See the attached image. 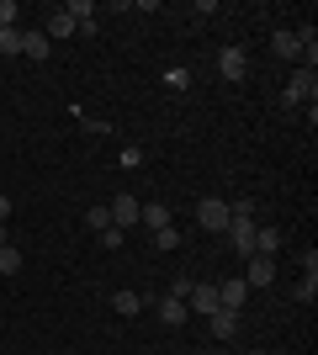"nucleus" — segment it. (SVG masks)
Returning a JSON list of instances; mask_svg holds the SVG:
<instances>
[{
  "instance_id": "4",
  "label": "nucleus",
  "mask_w": 318,
  "mask_h": 355,
  "mask_svg": "<svg viewBox=\"0 0 318 355\" xmlns=\"http://www.w3.org/2000/svg\"><path fill=\"white\" fill-rule=\"evenodd\" d=\"M313 96H318V74H313V69H297L281 101H287V106H303V101H313Z\"/></svg>"
},
{
  "instance_id": "3",
  "label": "nucleus",
  "mask_w": 318,
  "mask_h": 355,
  "mask_svg": "<svg viewBox=\"0 0 318 355\" xmlns=\"http://www.w3.org/2000/svg\"><path fill=\"white\" fill-rule=\"evenodd\" d=\"M218 69H223V80L244 85V80H249V53H244V48H223V53H218Z\"/></svg>"
},
{
  "instance_id": "9",
  "label": "nucleus",
  "mask_w": 318,
  "mask_h": 355,
  "mask_svg": "<svg viewBox=\"0 0 318 355\" xmlns=\"http://www.w3.org/2000/svg\"><path fill=\"white\" fill-rule=\"evenodd\" d=\"M207 324H212V340H233V334H239V313H228V308H218V313H212V318H207Z\"/></svg>"
},
{
  "instance_id": "11",
  "label": "nucleus",
  "mask_w": 318,
  "mask_h": 355,
  "mask_svg": "<svg viewBox=\"0 0 318 355\" xmlns=\"http://www.w3.org/2000/svg\"><path fill=\"white\" fill-rule=\"evenodd\" d=\"M112 308H117L122 318H138V313H143V297H138L133 286H122V292H112Z\"/></svg>"
},
{
  "instance_id": "23",
  "label": "nucleus",
  "mask_w": 318,
  "mask_h": 355,
  "mask_svg": "<svg viewBox=\"0 0 318 355\" xmlns=\"http://www.w3.org/2000/svg\"><path fill=\"white\" fill-rule=\"evenodd\" d=\"M11 218V196H0V223Z\"/></svg>"
},
{
  "instance_id": "15",
  "label": "nucleus",
  "mask_w": 318,
  "mask_h": 355,
  "mask_svg": "<svg viewBox=\"0 0 318 355\" xmlns=\"http://www.w3.org/2000/svg\"><path fill=\"white\" fill-rule=\"evenodd\" d=\"M318 297V270H303L297 276V302H313Z\"/></svg>"
},
{
  "instance_id": "24",
  "label": "nucleus",
  "mask_w": 318,
  "mask_h": 355,
  "mask_svg": "<svg viewBox=\"0 0 318 355\" xmlns=\"http://www.w3.org/2000/svg\"><path fill=\"white\" fill-rule=\"evenodd\" d=\"M271 355H287V350H271Z\"/></svg>"
},
{
  "instance_id": "5",
  "label": "nucleus",
  "mask_w": 318,
  "mask_h": 355,
  "mask_svg": "<svg viewBox=\"0 0 318 355\" xmlns=\"http://www.w3.org/2000/svg\"><path fill=\"white\" fill-rule=\"evenodd\" d=\"M276 282V260H265V254H249L244 260V286L255 292V286H271Z\"/></svg>"
},
{
  "instance_id": "8",
  "label": "nucleus",
  "mask_w": 318,
  "mask_h": 355,
  "mask_svg": "<svg viewBox=\"0 0 318 355\" xmlns=\"http://www.w3.org/2000/svg\"><path fill=\"white\" fill-rule=\"evenodd\" d=\"M138 196H117V202H112V228H133L138 223Z\"/></svg>"
},
{
  "instance_id": "18",
  "label": "nucleus",
  "mask_w": 318,
  "mask_h": 355,
  "mask_svg": "<svg viewBox=\"0 0 318 355\" xmlns=\"http://www.w3.org/2000/svg\"><path fill=\"white\" fill-rule=\"evenodd\" d=\"M0 53H6V59H16V53H21V32H16V27L0 32Z\"/></svg>"
},
{
  "instance_id": "12",
  "label": "nucleus",
  "mask_w": 318,
  "mask_h": 355,
  "mask_svg": "<svg viewBox=\"0 0 318 355\" xmlns=\"http://www.w3.org/2000/svg\"><path fill=\"white\" fill-rule=\"evenodd\" d=\"M271 53H276V59H297V53H303V48H297V32H276Z\"/></svg>"
},
{
  "instance_id": "1",
  "label": "nucleus",
  "mask_w": 318,
  "mask_h": 355,
  "mask_svg": "<svg viewBox=\"0 0 318 355\" xmlns=\"http://www.w3.org/2000/svg\"><path fill=\"white\" fill-rule=\"evenodd\" d=\"M255 228L260 223L255 218H228V244H233V250H239V260H249V254H255Z\"/></svg>"
},
{
  "instance_id": "7",
  "label": "nucleus",
  "mask_w": 318,
  "mask_h": 355,
  "mask_svg": "<svg viewBox=\"0 0 318 355\" xmlns=\"http://www.w3.org/2000/svg\"><path fill=\"white\" fill-rule=\"evenodd\" d=\"M186 308H197V313H218V286H207V282H191V292H186Z\"/></svg>"
},
{
  "instance_id": "13",
  "label": "nucleus",
  "mask_w": 318,
  "mask_h": 355,
  "mask_svg": "<svg viewBox=\"0 0 318 355\" xmlns=\"http://www.w3.org/2000/svg\"><path fill=\"white\" fill-rule=\"evenodd\" d=\"M21 53H27V59H48L53 48H48V37H43V32H21Z\"/></svg>"
},
{
  "instance_id": "21",
  "label": "nucleus",
  "mask_w": 318,
  "mask_h": 355,
  "mask_svg": "<svg viewBox=\"0 0 318 355\" xmlns=\"http://www.w3.org/2000/svg\"><path fill=\"white\" fill-rule=\"evenodd\" d=\"M16 16H21V11H16V0H0V32L16 27Z\"/></svg>"
},
{
  "instance_id": "6",
  "label": "nucleus",
  "mask_w": 318,
  "mask_h": 355,
  "mask_svg": "<svg viewBox=\"0 0 318 355\" xmlns=\"http://www.w3.org/2000/svg\"><path fill=\"white\" fill-rule=\"evenodd\" d=\"M244 302H249V286H244V276H223V286H218V308L239 313Z\"/></svg>"
},
{
  "instance_id": "14",
  "label": "nucleus",
  "mask_w": 318,
  "mask_h": 355,
  "mask_svg": "<svg viewBox=\"0 0 318 355\" xmlns=\"http://www.w3.org/2000/svg\"><path fill=\"white\" fill-rule=\"evenodd\" d=\"M138 218H143V223H149V228H154V234H159V228H170V207H165V202H149V207H143V212H138Z\"/></svg>"
},
{
  "instance_id": "22",
  "label": "nucleus",
  "mask_w": 318,
  "mask_h": 355,
  "mask_svg": "<svg viewBox=\"0 0 318 355\" xmlns=\"http://www.w3.org/2000/svg\"><path fill=\"white\" fill-rule=\"evenodd\" d=\"M101 244L106 250H122V228H101Z\"/></svg>"
},
{
  "instance_id": "20",
  "label": "nucleus",
  "mask_w": 318,
  "mask_h": 355,
  "mask_svg": "<svg viewBox=\"0 0 318 355\" xmlns=\"http://www.w3.org/2000/svg\"><path fill=\"white\" fill-rule=\"evenodd\" d=\"M175 244H181V234H175V228H159V234H154V250H175Z\"/></svg>"
},
{
  "instance_id": "10",
  "label": "nucleus",
  "mask_w": 318,
  "mask_h": 355,
  "mask_svg": "<svg viewBox=\"0 0 318 355\" xmlns=\"http://www.w3.org/2000/svg\"><path fill=\"white\" fill-rule=\"evenodd\" d=\"M154 313H159V324L181 329V324H186V313H191V308H186L181 297H159V308H154Z\"/></svg>"
},
{
  "instance_id": "17",
  "label": "nucleus",
  "mask_w": 318,
  "mask_h": 355,
  "mask_svg": "<svg viewBox=\"0 0 318 355\" xmlns=\"http://www.w3.org/2000/svg\"><path fill=\"white\" fill-rule=\"evenodd\" d=\"M16 270H21V250L0 244V276H16Z\"/></svg>"
},
{
  "instance_id": "19",
  "label": "nucleus",
  "mask_w": 318,
  "mask_h": 355,
  "mask_svg": "<svg viewBox=\"0 0 318 355\" xmlns=\"http://www.w3.org/2000/svg\"><path fill=\"white\" fill-rule=\"evenodd\" d=\"M85 223H91L96 234H101V228H112V207H101V202H96V207L85 212Z\"/></svg>"
},
{
  "instance_id": "16",
  "label": "nucleus",
  "mask_w": 318,
  "mask_h": 355,
  "mask_svg": "<svg viewBox=\"0 0 318 355\" xmlns=\"http://www.w3.org/2000/svg\"><path fill=\"white\" fill-rule=\"evenodd\" d=\"M69 32H75V21H69L64 11H53V16H48V32H43V37H69Z\"/></svg>"
},
{
  "instance_id": "2",
  "label": "nucleus",
  "mask_w": 318,
  "mask_h": 355,
  "mask_svg": "<svg viewBox=\"0 0 318 355\" xmlns=\"http://www.w3.org/2000/svg\"><path fill=\"white\" fill-rule=\"evenodd\" d=\"M197 223L207 228V234H223V228H228V202H223V196H202V202H197Z\"/></svg>"
}]
</instances>
